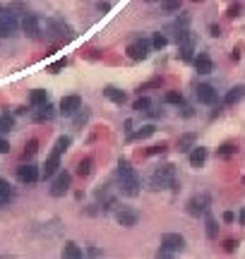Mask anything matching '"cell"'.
<instances>
[{
    "label": "cell",
    "mask_w": 245,
    "mask_h": 259,
    "mask_svg": "<svg viewBox=\"0 0 245 259\" xmlns=\"http://www.w3.org/2000/svg\"><path fill=\"white\" fill-rule=\"evenodd\" d=\"M58 168H60V154H51L48 159H46V163H44V180H51L53 175L58 173Z\"/></svg>",
    "instance_id": "cell-16"
},
{
    "label": "cell",
    "mask_w": 245,
    "mask_h": 259,
    "mask_svg": "<svg viewBox=\"0 0 245 259\" xmlns=\"http://www.w3.org/2000/svg\"><path fill=\"white\" fill-rule=\"evenodd\" d=\"M36 151H39V142L32 140L29 144H27V147H24V159H32V156L36 154Z\"/></svg>",
    "instance_id": "cell-36"
},
{
    "label": "cell",
    "mask_w": 245,
    "mask_h": 259,
    "mask_svg": "<svg viewBox=\"0 0 245 259\" xmlns=\"http://www.w3.org/2000/svg\"><path fill=\"white\" fill-rule=\"evenodd\" d=\"M238 221H240V226H245V209H240V214H238Z\"/></svg>",
    "instance_id": "cell-46"
},
{
    "label": "cell",
    "mask_w": 245,
    "mask_h": 259,
    "mask_svg": "<svg viewBox=\"0 0 245 259\" xmlns=\"http://www.w3.org/2000/svg\"><path fill=\"white\" fill-rule=\"evenodd\" d=\"M168 46V39L164 36L161 32H156L154 36H152V48H156V51H161V48H166Z\"/></svg>",
    "instance_id": "cell-32"
},
{
    "label": "cell",
    "mask_w": 245,
    "mask_h": 259,
    "mask_svg": "<svg viewBox=\"0 0 245 259\" xmlns=\"http://www.w3.org/2000/svg\"><path fill=\"white\" fill-rule=\"evenodd\" d=\"M223 247H226L228 252H231V249L235 247V240H233V237H231V240H226V245H223Z\"/></svg>",
    "instance_id": "cell-44"
},
{
    "label": "cell",
    "mask_w": 245,
    "mask_h": 259,
    "mask_svg": "<svg viewBox=\"0 0 245 259\" xmlns=\"http://www.w3.org/2000/svg\"><path fill=\"white\" fill-rule=\"evenodd\" d=\"M133 108H135V110H137V113H147V110L152 108V101H149V98H147V96H142V98H137V101H135V103H133Z\"/></svg>",
    "instance_id": "cell-33"
},
{
    "label": "cell",
    "mask_w": 245,
    "mask_h": 259,
    "mask_svg": "<svg viewBox=\"0 0 245 259\" xmlns=\"http://www.w3.org/2000/svg\"><path fill=\"white\" fill-rule=\"evenodd\" d=\"M209 204H212V197H209L207 192L195 194V197H190V199H188L185 211H188L192 218H200V216H204L207 211H209Z\"/></svg>",
    "instance_id": "cell-4"
},
{
    "label": "cell",
    "mask_w": 245,
    "mask_h": 259,
    "mask_svg": "<svg viewBox=\"0 0 245 259\" xmlns=\"http://www.w3.org/2000/svg\"><path fill=\"white\" fill-rule=\"evenodd\" d=\"M195 98L204 103V106H216V101H219V94H216V89L212 84H200L195 89Z\"/></svg>",
    "instance_id": "cell-8"
},
{
    "label": "cell",
    "mask_w": 245,
    "mask_h": 259,
    "mask_svg": "<svg viewBox=\"0 0 245 259\" xmlns=\"http://www.w3.org/2000/svg\"><path fill=\"white\" fill-rule=\"evenodd\" d=\"M103 96L108 98V101H113L115 106H125V103H128V94L120 91L118 86H106V89H103Z\"/></svg>",
    "instance_id": "cell-18"
},
{
    "label": "cell",
    "mask_w": 245,
    "mask_h": 259,
    "mask_svg": "<svg viewBox=\"0 0 245 259\" xmlns=\"http://www.w3.org/2000/svg\"><path fill=\"white\" fill-rule=\"evenodd\" d=\"M235 216L231 214V211H226V214H223V221H226V223H231V221H233Z\"/></svg>",
    "instance_id": "cell-45"
},
{
    "label": "cell",
    "mask_w": 245,
    "mask_h": 259,
    "mask_svg": "<svg viewBox=\"0 0 245 259\" xmlns=\"http://www.w3.org/2000/svg\"><path fill=\"white\" fill-rule=\"evenodd\" d=\"M82 254H84V252H82V247H79V245H75V242H65V247H63V257L79 259Z\"/></svg>",
    "instance_id": "cell-30"
},
{
    "label": "cell",
    "mask_w": 245,
    "mask_h": 259,
    "mask_svg": "<svg viewBox=\"0 0 245 259\" xmlns=\"http://www.w3.org/2000/svg\"><path fill=\"white\" fill-rule=\"evenodd\" d=\"M192 63H195V70L200 75H212L214 72V63H212V58H209V53H197L192 58Z\"/></svg>",
    "instance_id": "cell-14"
},
{
    "label": "cell",
    "mask_w": 245,
    "mask_h": 259,
    "mask_svg": "<svg viewBox=\"0 0 245 259\" xmlns=\"http://www.w3.org/2000/svg\"><path fill=\"white\" fill-rule=\"evenodd\" d=\"M164 84V79L161 77H154V79H149V82H145V84L140 86V91H149V89H159V86Z\"/></svg>",
    "instance_id": "cell-35"
},
{
    "label": "cell",
    "mask_w": 245,
    "mask_h": 259,
    "mask_svg": "<svg viewBox=\"0 0 245 259\" xmlns=\"http://www.w3.org/2000/svg\"><path fill=\"white\" fill-rule=\"evenodd\" d=\"M115 221H118L122 228H135L137 221H140V214H137L135 209H130V206H120V209L115 211Z\"/></svg>",
    "instance_id": "cell-11"
},
{
    "label": "cell",
    "mask_w": 245,
    "mask_h": 259,
    "mask_svg": "<svg viewBox=\"0 0 245 259\" xmlns=\"http://www.w3.org/2000/svg\"><path fill=\"white\" fill-rule=\"evenodd\" d=\"M91 171H94V161H91L89 156H87V159H79V163H77V175L79 178H89Z\"/></svg>",
    "instance_id": "cell-26"
},
{
    "label": "cell",
    "mask_w": 245,
    "mask_h": 259,
    "mask_svg": "<svg viewBox=\"0 0 245 259\" xmlns=\"http://www.w3.org/2000/svg\"><path fill=\"white\" fill-rule=\"evenodd\" d=\"M22 32L29 36V39H39V34H41V20L36 17V15H24L22 20Z\"/></svg>",
    "instance_id": "cell-12"
},
{
    "label": "cell",
    "mask_w": 245,
    "mask_h": 259,
    "mask_svg": "<svg viewBox=\"0 0 245 259\" xmlns=\"http://www.w3.org/2000/svg\"><path fill=\"white\" fill-rule=\"evenodd\" d=\"M41 27L46 32V39H51V41H70L75 36V29L60 17H48Z\"/></svg>",
    "instance_id": "cell-3"
},
{
    "label": "cell",
    "mask_w": 245,
    "mask_h": 259,
    "mask_svg": "<svg viewBox=\"0 0 245 259\" xmlns=\"http://www.w3.org/2000/svg\"><path fill=\"white\" fill-rule=\"evenodd\" d=\"M149 154H166V144H156V147H152Z\"/></svg>",
    "instance_id": "cell-42"
},
{
    "label": "cell",
    "mask_w": 245,
    "mask_h": 259,
    "mask_svg": "<svg viewBox=\"0 0 245 259\" xmlns=\"http://www.w3.org/2000/svg\"><path fill=\"white\" fill-rule=\"evenodd\" d=\"M195 142H197V135H195V132H185V135H180L178 149L180 151H190L192 147H195Z\"/></svg>",
    "instance_id": "cell-24"
},
{
    "label": "cell",
    "mask_w": 245,
    "mask_h": 259,
    "mask_svg": "<svg viewBox=\"0 0 245 259\" xmlns=\"http://www.w3.org/2000/svg\"><path fill=\"white\" fill-rule=\"evenodd\" d=\"M65 65H67V60L63 58V60H58V63H53L51 67H48V72H53V75H58L60 70H65Z\"/></svg>",
    "instance_id": "cell-37"
},
{
    "label": "cell",
    "mask_w": 245,
    "mask_h": 259,
    "mask_svg": "<svg viewBox=\"0 0 245 259\" xmlns=\"http://www.w3.org/2000/svg\"><path fill=\"white\" fill-rule=\"evenodd\" d=\"M118 180H120V190L128 197H137L140 194V187H142V178L140 173L133 168V163L128 159H120L118 161Z\"/></svg>",
    "instance_id": "cell-1"
},
{
    "label": "cell",
    "mask_w": 245,
    "mask_h": 259,
    "mask_svg": "<svg viewBox=\"0 0 245 259\" xmlns=\"http://www.w3.org/2000/svg\"><path fill=\"white\" fill-rule=\"evenodd\" d=\"M238 12H240V5H231V8H228V12H226V15H228V17L233 20V17H238Z\"/></svg>",
    "instance_id": "cell-41"
},
{
    "label": "cell",
    "mask_w": 245,
    "mask_h": 259,
    "mask_svg": "<svg viewBox=\"0 0 245 259\" xmlns=\"http://www.w3.org/2000/svg\"><path fill=\"white\" fill-rule=\"evenodd\" d=\"M29 103L32 106H44V103H48V91L46 89H34L32 91V96H29Z\"/></svg>",
    "instance_id": "cell-25"
},
{
    "label": "cell",
    "mask_w": 245,
    "mask_h": 259,
    "mask_svg": "<svg viewBox=\"0 0 245 259\" xmlns=\"http://www.w3.org/2000/svg\"><path fill=\"white\" fill-rule=\"evenodd\" d=\"M8 151H10V142L5 137H0V154H8Z\"/></svg>",
    "instance_id": "cell-40"
},
{
    "label": "cell",
    "mask_w": 245,
    "mask_h": 259,
    "mask_svg": "<svg viewBox=\"0 0 245 259\" xmlns=\"http://www.w3.org/2000/svg\"><path fill=\"white\" fill-rule=\"evenodd\" d=\"M34 122H51V120L56 118V108L51 106V101L48 103H44V106H39V110L32 115Z\"/></svg>",
    "instance_id": "cell-17"
},
{
    "label": "cell",
    "mask_w": 245,
    "mask_h": 259,
    "mask_svg": "<svg viewBox=\"0 0 245 259\" xmlns=\"http://www.w3.org/2000/svg\"><path fill=\"white\" fill-rule=\"evenodd\" d=\"M154 132H156V127L149 122V125H142L137 132H130V135H128V140H130V142H133V140H147V137H152Z\"/></svg>",
    "instance_id": "cell-22"
},
{
    "label": "cell",
    "mask_w": 245,
    "mask_h": 259,
    "mask_svg": "<svg viewBox=\"0 0 245 259\" xmlns=\"http://www.w3.org/2000/svg\"><path fill=\"white\" fill-rule=\"evenodd\" d=\"M149 53H152V41H147L142 36H137V39H133V41L128 43V58L130 60H137V63L147 60Z\"/></svg>",
    "instance_id": "cell-5"
},
{
    "label": "cell",
    "mask_w": 245,
    "mask_h": 259,
    "mask_svg": "<svg viewBox=\"0 0 245 259\" xmlns=\"http://www.w3.org/2000/svg\"><path fill=\"white\" fill-rule=\"evenodd\" d=\"M183 8V0H164L161 3V10L166 12V15H173V12H178Z\"/></svg>",
    "instance_id": "cell-31"
},
{
    "label": "cell",
    "mask_w": 245,
    "mask_h": 259,
    "mask_svg": "<svg viewBox=\"0 0 245 259\" xmlns=\"http://www.w3.org/2000/svg\"><path fill=\"white\" fill-rule=\"evenodd\" d=\"M161 247L171 249L176 254V252H180V249L185 247V237L180 235V233H164L161 235Z\"/></svg>",
    "instance_id": "cell-13"
},
{
    "label": "cell",
    "mask_w": 245,
    "mask_h": 259,
    "mask_svg": "<svg viewBox=\"0 0 245 259\" xmlns=\"http://www.w3.org/2000/svg\"><path fill=\"white\" fill-rule=\"evenodd\" d=\"M60 115H65V118H72L75 113H77L79 108H82V98L77 94H70V96H63L60 98Z\"/></svg>",
    "instance_id": "cell-9"
},
{
    "label": "cell",
    "mask_w": 245,
    "mask_h": 259,
    "mask_svg": "<svg viewBox=\"0 0 245 259\" xmlns=\"http://www.w3.org/2000/svg\"><path fill=\"white\" fill-rule=\"evenodd\" d=\"M168 187H178V180H176V166L173 163H161V166H156L154 173H152V178H149V190H168Z\"/></svg>",
    "instance_id": "cell-2"
},
{
    "label": "cell",
    "mask_w": 245,
    "mask_h": 259,
    "mask_svg": "<svg viewBox=\"0 0 245 259\" xmlns=\"http://www.w3.org/2000/svg\"><path fill=\"white\" fill-rule=\"evenodd\" d=\"M12 197H15V192H12L10 183H8V180H0V206H5Z\"/></svg>",
    "instance_id": "cell-28"
},
{
    "label": "cell",
    "mask_w": 245,
    "mask_h": 259,
    "mask_svg": "<svg viewBox=\"0 0 245 259\" xmlns=\"http://www.w3.org/2000/svg\"><path fill=\"white\" fill-rule=\"evenodd\" d=\"M96 8H99L101 12H106V10H108V3H99V5H96Z\"/></svg>",
    "instance_id": "cell-47"
},
{
    "label": "cell",
    "mask_w": 245,
    "mask_h": 259,
    "mask_svg": "<svg viewBox=\"0 0 245 259\" xmlns=\"http://www.w3.org/2000/svg\"><path fill=\"white\" fill-rule=\"evenodd\" d=\"M171 254H173V252L166 247H159V252H156V257H171Z\"/></svg>",
    "instance_id": "cell-43"
},
{
    "label": "cell",
    "mask_w": 245,
    "mask_h": 259,
    "mask_svg": "<svg viewBox=\"0 0 245 259\" xmlns=\"http://www.w3.org/2000/svg\"><path fill=\"white\" fill-rule=\"evenodd\" d=\"M70 144H72V140H70V137H65V135H63V137H58V142H56V154H60V156H63V151H67V147H70Z\"/></svg>",
    "instance_id": "cell-34"
},
{
    "label": "cell",
    "mask_w": 245,
    "mask_h": 259,
    "mask_svg": "<svg viewBox=\"0 0 245 259\" xmlns=\"http://www.w3.org/2000/svg\"><path fill=\"white\" fill-rule=\"evenodd\" d=\"M245 98V86L243 84H238V86H233L226 96H223V106H235L238 101H243Z\"/></svg>",
    "instance_id": "cell-19"
},
{
    "label": "cell",
    "mask_w": 245,
    "mask_h": 259,
    "mask_svg": "<svg viewBox=\"0 0 245 259\" xmlns=\"http://www.w3.org/2000/svg\"><path fill=\"white\" fill-rule=\"evenodd\" d=\"M204 230H207V237H209V240H216V237H219V226H216V218H214L209 211L204 214Z\"/></svg>",
    "instance_id": "cell-20"
},
{
    "label": "cell",
    "mask_w": 245,
    "mask_h": 259,
    "mask_svg": "<svg viewBox=\"0 0 245 259\" xmlns=\"http://www.w3.org/2000/svg\"><path fill=\"white\" fill-rule=\"evenodd\" d=\"M209 34H212L214 39H219V36H223V34H221V27H219V24H212V27H209Z\"/></svg>",
    "instance_id": "cell-39"
},
{
    "label": "cell",
    "mask_w": 245,
    "mask_h": 259,
    "mask_svg": "<svg viewBox=\"0 0 245 259\" xmlns=\"http://www.w3.org/2000/svg\"><path fill=\"white\" fill-rule=\"evenodd\" d=\"M195 3H200V0H195Z\"/></svg>",
    "instance_id": "cell-48"
},
{
    "label": "cell",
    "mask_w": 245,
    "mask_h": 259,
    "mask_svg": "<svg viewBox=\"0 0 245 259\" xmlns=\"http://www.w3.org/2000/svg\"><path fill=\"white\" fill-rule=\"evenodd\" d=\"M39 178H41V173H39V168H36L34 163H22V166L17 168V180L22 185L39 183Z\"/></svg>",
    "instance_id": "cell-7"
},
{
    "label": "cell",
    "mask_w": 245,
    "mask_h": 259,
    "mask_svg": "<svg viewBox=\"0 0 245 259\" xmlns=\"http://www.w3.org/2000/svg\"><path fill=\"white\" fill-rule=\"evenodd\" d=\"M164 103L180 108L183 103H185V98H183V94H180V91H166V94H164Z\"/></svg>",
    "instance_id": "cell-29"
},
{
    "label": "cell",
    "mask_w": 245,
    "mask_h": 259,
    "mask_svg": "<svg viewBox=\"0 0 245 259\" xmlns=\"http://www.w3.org/2000/svg\"><path fill=\"white\" fill-rule=\"evenodd\" d=\"M89 115H91L89 108H79L77 113L72 115V127H75V130L84 127V125H87V120H89Z\"/></svg>",
    "instance_id": "cell-21"
},
{
    "label": "cell",
    "mask_w": 245,
    "mask_h": 259,
    "mask_svg": "<svg viewBox=\"0 0 245 259\" xmlns=\"http://www.w3.org/2000/svg\"><path fill=\"white\" fill-rule=\"evenodd\" d=\"M70 185H72V175L65 171H58L51 183V197H65L70 192Z\"/></svg>",
    "instance_id": "cell-6"
},
{
    "label": "cell",
    "mask_w": 245,
    "mask_h": 259,
    "mask_svg": "<svg viewBox=\"0 0 245 259\" xmlns=\"http://www.w3.org/2000/svg\"><path fill=\"white\" fill-rule=\"evenodd\" d=\"M233 154H238V144L235 142H226L216 149V159H231Z\"/></svg>",
    "instance_id": "cell-23"
},
{
    "label": "cell",
    "mask_w": 245,
    "mask_h": 259,
    "mask_svg": "<svg viewBox=\"0 0 245 259\" xmlns=\"http://www.w3.org/2000/svg\"><path fill=\"white\" fill-rule=\"evenodd\" d=\"M180 115H183V118H192V115H195V108L183 103V113H180Z\"/></svg>",
    "instance_id": "cell-38"
},
{
    "label": "cell",
    "mask_w": 245,
    "mask_h": 259,
    "mask_svg": "<svg viewBox=\"0 0 245 259\" xmlns=\"http://www.w3.org/2000/svg\"><path fill=\"white\" fill-rule=\"evenodd\" d=\"M12 130H15V115L3 113V115H0V135H10Z\"/></svg>",
    "instance_id": "cell-27"
},
{
    "label": "cell",
    "mask_w": 245,
    "mask_h": 259,
    "mask_svg": "<svg viewBox=\"0 0 245 259\" xmlns=\"http://www.w3.org/2000/svg\"><path fill=\"white\" fill-rule=\"evenodd\" d=\"M188 154H190V166L192 168H202L207 163V156H209V151L204 149V147H192Z\"/></svg>",
    "instance_id": "cell-15"
},
{
    "label": "cell",
    "mask_w": 245,
    "mask_h": 259,
    "mask_svg": "<svg viewBox=\"0 0 245 259\" xmlns=\"http://www.w3.org/2000/svg\"><path fill=\"white\" fill-rule=\"evenodd\" d=\"M17 29H20V22H17L15 15H10V12H8V15H0V39L15 36Z\"/></svg>",
    "instance_id": "cell-10"
}]
</instances>
